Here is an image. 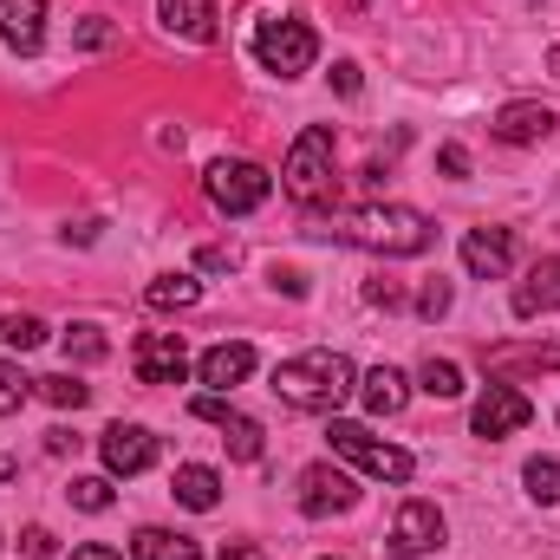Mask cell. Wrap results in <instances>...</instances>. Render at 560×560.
Instances as JSON below:
<instances>
[{"label":"cell","mask_w":560,"mask_h":560,"mask_svg":"<svg viewBox=\"0 0 560 560\" xmlns=\"http://www.w3.org/2000/svg\"><path fill=\"white\" fill-rule=\"evenodd\" d=\"M555 112H548V105H535V98H515V105H502V112H495V125H489V131H495V138L502 143H541V138H555Z\"/></svg>","instance_id":"obj_16"},{"label":"cell","mask_w":560,"mask_h":560,"mask_svg":"<svg viewBox=\"0 0 560 560\" xmlns=\"http://www.w3.org/2000/svg\"><path fill=\"white\" fill-rule=\"evenodd\" d=\"M112 39H118V33H112V20H85V26H79V46H85V52H105Z\"/></svg>","instance_id":"obj_33"},{"label":"cell","mask_w":560,"mask_h":560,"mask_svg":"<svg viewBox=\"0 0 560 560\" xmlns=\"http://www.w3.org/2000/svg\"><path fill=\"white\" fill-rule=\"evenodd\" d=\"M280 183H287V196H293L300 209H319V202L332 196V125H306V131L293 138Z\"/></svg>","instance_id":"obj_4"},{"label":"cell","mask_w":560,"mask_h":560,"mask_svg":"<svg viewBox=\"0 0 560 560\" xmlns=\"http://www.w3.org/2000/svg\"><path fill=\"white\" fill-rule=\"evenodd\" d=\"M189 418H202V423H215L222 430V443H229V456L235 463H261V423L248 418V411H235L222 392H202L196 405H189Z\"/></svg>","instance_id":"obj_7"},{"label":"cell","mask_w":560,"mask_h":560,"mask_svg":"<svg viewBox=\"0 0 560 560\" xmlns=\"http://www.w3.org/2000/svg\"><path fill=\"white\" fill-rule=\"evenodd\" d=\"M156 13L176 39H196V46L215 39V0H156Z\"/></svg>","instance_id":"obj_18"},{"label":"cell","mask_w":560,"mask_h":560,"mask_svg":"<svg viewBox=\"0 0 560 560\" xmlns=\"http://www.w3.org/2000/svg\"><path fill=\"white\" fill-rule=\"evenodd\" d=\"M222 560H261V548H222Z\"/></svg>","instance_id":"obj_38"},{"label":"cell","mask_w":560,"mask_h":560,"mask_svg":"<svg viewBox=\"0 0 560 560\" xmlns=\"http://www.w3.org/2000/svg\"><path fill=\"white\" fill-rule=\"evenodd\" d=\"M170 495H176L183 509H196V515H209V509L222 502V476H215V469H202V463H183V469L170 476Z\"/></svg>","instance_id":"obj_19"},{"label":"cell","mask_w":560,"mask_h":560,"mask_svg":"<svg viewBox=\"0 0 560 560\" xmlns=\"http://www.w3.org/2000/svg\"><path fill=\"white\" fill-rule=\"evenodd\" d=\"M143 300H150L156 313H183V306H196V300H202V287H196L189 275H163V280H150V287H143Z\"/></svg>","instance_id":"obj_22"},{"label":"cell","mask_w":560,"mask_h":560,"mask_svg":"<svg viewBox=\"0 0 560 560\" xmlns=\"http://www.w3.org/2000/svg\"><path fill=\"white\" fill-rule=\"evenodd\" d=\"M359 398H365V411H372V418H398V411H405V398H411V385H405V372L378 365V372H365Z\"/></svg>","instance_id":"obj_20"},{"label":"cell","mask_w":560,"mask_h":560,"mask_svg":"<svg viewBox=\"0 0 560 560\" xmlns=\"http://www.w3.org/2000/svg\"><path fill=\"white\" fill-rule=\"evenodd\" d=\"M39 398H46V405H59V411H85L92 385H79L72 372H59V378H39Z\"/></svg>","instance_id":"obj_25"},{"label":"cell","mask_w":560,"mask_h":560,"mask_svg":"<svg viewBox=\"0 0 560 560\" xmlns=\"http://www.w3.org/2000/svg\"><path fill=\"white\" fill-rule=\"evenodd\" d=\"M436 541H443V515H436V502H405L398 522H392V555L418 560V555H430Z\"/></svg>","instance_id":"obj_12"},{"label":"cell","mask_w":560,"mask_h":560,"mask_svg":"<svg viewBox=\"0 0 560 560\" xmlns=\"http://www.w3.org/2000/svg\"><path fill=\"white\" fill-rule=\"evenodd\" d=\"M156 450H163V443H156L143 423H112V430L98 436V456H105L112 476H143V469L156 463Z\"/></svg>","instance_id":"obj_10"},{"label":"cell","mask_w":560,"mask_h":560,"mask_svg":"<svg viewBox=\"0 0 560 560\" xmlns=\"http://www.w3.org/2000/svg\"><path fill=\"white\" fill-rule=\"evenodd\" d=\"M196 268H202V275H235V268H242V255H235V248H202V255H196Z\"/></svg>","instance_id":"obj_31"},{"label":"cell","mask_w":560,"mask_h":560,"mask_svg":"<svg viewBox=\"0 0 560 560\" xmlns=\"http://www.w3.org/2000/svg\"><path fill=\"white\" fill-rule=\"evenodd\" d=\"M548 72H555V79H560V46H555V52H548Z\"/></svg>","instance_id":"obj_39"},{"label":"cell","mask_w":560,"mask_h":560,"mask_svg":"<svg viewBox=\"0 0 560 560\" xmlns=\"http://www.w3.org/2000/svg\"><path fill=\"white\" fill-rule=\"evenodd\" d=\"M418 313H423V319L450 313V280H430V287H423V293H418Z\"/></svg>","instance_id":"obj_32"},{"label":"cell","mask_w":560,"mask_h":560,"mask_svg":"<svg viewBox=\"0 0 560 560\" xmlns=\"http://www.w3.org/2000/svg\"><path fill=\"white\" fill-rule=\"evenodd\" d=\"M66 495H72V509H85V515H105V509H112V482H105V476H79Z\"/></svg>","instance_id":"obj_29"},{"label":"cell","mask_w":560,"mask_h":560,"mask_svg":"<svg viewBox=\"0 0 560 560\" xmlns=\"http://www.w3.org/2000/svg\"><path fill=\"white\" fill-rule=\"evenodd\" d=\"M332 85H339L346 98H359V66H352V59H339V66H332Z\"/></svg>","instance_id":"obj_35"},{"label":"cell","mask_w":560,"mask_h":560,"mask_svg":"<svg viewBox=\"0 0 560 560\" xmlns=\"http://www.w3.org/2000/svg\"><path fill=\"white\" fill-rule=\"evenodd\" d=\"M33 392H39V378H26L20 365H7V359H0V418H13Z\"/></svg>","instance_id":"obj_26"},{"label":"cell","mask_w":560,"mask_h":560,"mask_svg":"<svg viewBox=\"0 0 560 560\" xmlns=\"http://www.w3.org/2000/svg\"><path fill=\"white\" fill-rule=\"evenodd\" d=\"M326 443H332V456H346L352 469H365V476H378V482H411V476H418V456L398 450V443H385V436H372L365 423L332 418L326 423Z\"/></svg>","instance_id":"obj_3"},{"label":"cell","mask_w":560,"mask_h":560,"mask_svg":"<svg viewBox=\"0 0 560 560\" xmlns=\"http://www.w3.org/2000/svg\"><path fill=\"white\" fill-rule=\"evenodd\" d=\"M131 372H138V385H183L189 352H183L176 332H143L138 352H131Z\"/></svg>","instance_id":"obj_9"},{"label":"cell","mask_w":560,"mask_h":560,"mask_svg":"<svg viewBox=\"0 0 560 560\" xmlns=\"http://www.w3.org/2000/svg\"><path fill=\"white\" fill-rule=\"evenodd\" d=\"M418 392H430V398H463V365L456 359H423Z\"/></svg>","instance_id":"obj_23"},{"label":"cell","mask_w":560,"mask_h":560,"mask_svg":"<svg viewBox=\"0 0 560 560\" xmlns=\"http://www.w3.org/2000/svg\"><path fill=\"white\" fill-rule=\"evenodd\" d=\"M522 476H528V495H535V502H560V463L555 456H535Z\"/></svg>","instance_id":"obj_30"},{"label":"cell","mask_w":560,"mask_h":560,"mask_svg":"<svg viewBox=\"0 0 560 560\" xmlns=\"http://www.w3.org/2000/svg\"><path fill=\"white\" fill-rule=\"evenodd\" d=\"M0 339H7L13 352H33V346L46 339V326H39L33 313H7V319H0Z\"/></svg>","instance_id":"obj_28"},{"label":"cell","mask_w":560,"mask_h":560,"mask_svg":"<svg viewBox=\"0 0 560 560\" xmlns=\"http://www.w3.org/2000/svg\"><path fill=\"white\" fill-rule=\"evenodd\" d=\"M196 372H202V385L235 392V385L255 372V346H248V339H222V346H209V352L196 359Z\"/></svg>","instance_id":"obj_14"},{"label":"cell","mask_w":560,"mask_h":560,"mask_svg":"<svg viewBox=\"0 0 560 560\" xmlns=\"http://www.w3.org/2000/svg\"><path fill=\"white\" fill-rule=\"evenodd\" d=\"M528 418H535V405H528L515 385H489V392L476 398V418H469V430H476V436H509V430H522Z\"/></svg>","instance_id":"obj_11"},{"label":"cell","mask_w":560,"mask_h":560,"mask_svg":"<svg viewBox=\"0 0 560 560\" xmlns=\"http://www.w3.org/2000/svg\"><path fill=\"white\" fill-rule=\"evenodd\" d=\"M202 189H209V202H215L222 215H255V209L275 196V176H268L261 163H248V156H222V163H209Z\"/></svg>","instance_id":"obj_5"},{"label":"cell","mask_w":560,"mask_h":560,"mask_svg":"<svg viewBox=\"0 0 560 560\" xmlns=\"http://www.w3.org/2000/svg\"><path fill=\"white\" fill-rule=\"evenodd\" d=\"M0 46L39 52L46 46V0H0Z\"/></svg>","instance_id":"obj_15"},{"label":"cell","mask_w":560,"mask_h":560,"mask_svg":"<svg viewBox=\"0 0 560 560\" xmlns=\"http://www.w3.org/2000/svg\"><path fill=\"white\" fill-rule=\"evenodd\" d=\"M509 261H515V235L509 229H469L463 235V268L476 280H502Z\"/></svg>","instance_id":"obj_13"},{"label":"cell","mask_w":560,"mask_h":560,"mask_svg":"<svg viewBox=\"0 0 560 560\" xmlns=\"http://www.w3.org/2000/svg\"><path fill=\"white\" fill-rule=\"evenodd\" d=\"M20 548H26L33 560H46V555H52V528H26V541H20Z\"/></svg>","instance_id":"obj_36"},{"label":"cell","mask_w":560,"mask_h":560,"mask_svg":"<svg viewBox=\"0 0 560 560\" xmlns=\"http://www.w3.org/2000/svg\"><path fill=\"white\" fill-rule=\"evenodd\" d=\"M352 502H359V489H352V476H346L339 463H313V469H300V515L326 522V515H346Z\"/></svg>","instance_id":"obj_8"},{"label":"cell","mask_w":560,"mask_h":560,"mask_svg":"<svg viewBox=\"0 0 560 560\" xmlns=\"http://www.w3.org/2000/svg\"><path fill=\"white\" fill-rule=\"evenodd\" d=\"M313 52H319V39H313L306 20H261V26H255V59H261L275 79H300V72L313 66Z\"/></svg>","instance_id":"obj_6"},{"label":"cell","mask_w":560,"mask_h":560,"mask_svg":"<svg viewBox=\"0 0 560 560\" xmlns=\"http://www.w3.org/2000/svg\"><path fill=\"white\" fill-rule=\"evenodd\" d=\"M131 555L138 560H202V548H196L189 535H170V528H138Z\"/></svg>","instance_id":"obj_21"},{"label":"cell","mask_w":560,"mask_h":560,"mask_svg":"<svg viewBox=\"0 0 560 560\" xmlns=\"http://www.w3.org/2000/svg\"><path fill=\"white\" fill-rule=\"evenodd\" d=\"M555 306H560V261L555 255H541V261L528 268V280L515 287V313L535 319V313H555Z\"/></svg>","instance_id":"obj_17"},{"label":"cell","mask_w":560,"mask_h":560,"mask_svg":"<svg viewBox=\"0 0 560 560\" xmlns=\"http://www.w3.org/2000/svg\"><path fill=\"white\" fill-rule=\"evenodd\" d=\"M436 170H443V176H463V170H469V150H463V143H443V150H436Z\"/></svg>","instance_id":"obj_34"},{"label":"cell","mask_w":560,"mask_h":560,"mask_svg":"<svg viewBox=\"0 0 560 560\" xmlns=\"http://www.w3.org/2000/svg\"><path fill=\"white\" fill-rule=\"evenodd\" d=\"M112 346H105V332L98 326H66V359H79V365H98Z\"/></svg>","instance_id":"obj_27"},{"label":"cell","mask_w":560,"mask_h":560,"mask_svg":"<svg viewBox=\"0 0 560 560\" xmlns=\"http://www.w3.org/2000/svg\"><path fill=\"white\" fill-rule=\"evenodd\" d=\"M66 560H125L118 548H105V541H85V548H72Z\"/></svg>","instance_id":"obj_37"},{"label":"cell","mask_w":560,"mask_h":560,"mask_svg":"<svg viewBox=\"0 0 560 560\" xmlns=\"http://www.w3.org/2000/svg\"><path fill=\"white\" fill-rule=\"evenodd\" d=\"M332 235L352 248H372V255H423L436 242V222L405 209V202H372V209H352Z\"/></svg>","instance_id":"obj_2"},{"label":"cell","mask_w":560,"mask_h":560,"mask_svg":"<svg viewBox=\"0 0 560 560\" xmlns=\"http://www.w3.org/2000/svg\"><path fill=\"white\" fill-rule=\"evenodd\" d=\"M495 372H560V346H528V352H489Z\"/></svg>","instance_id":"obj_24"},{"label":"cell","mask_w":560,"mask_h":560,"mask_svg":"<svg viewBox=\"0 0 560 560\" xmlns=\"http://www.w3.org/2000/svg\"><path fill=\"white\" fill-rule=\"evenodd\" d=\"M359 392V372L346 352H300V359H280L275 365V398L293 411H326L339 418V405Z\"/></svg>","instance_id":"obj_1"}]
</instances>
